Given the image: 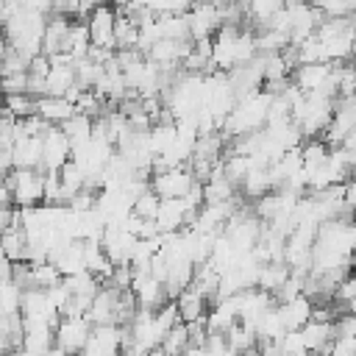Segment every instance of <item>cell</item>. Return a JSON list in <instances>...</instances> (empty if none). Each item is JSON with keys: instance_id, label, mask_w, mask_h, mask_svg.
<instances>
[{"instance_id": "7a4b0ae2", "label": "cell", "mask_w": 356, "mask_h": 356, "mask_svg": "<svg viewBox=\"0 0 356 356\" xmlns=\"http://www.w3.org/2000/svg\"><path fill=\"white\" fill-rule=\"evenodd\" d=\"M256 50V31L245 25H220L211 36V64L220 72H231L234 67L248 64Z\"/></svg>"}, {"instance_id": "f35d334b", "label": "cell", "mask_w": 356, "mask_h": 356, "mask_svg": "<svg viewBox=\"0 0 356 356\" xmlns=\"http://www.w3.org/2000/svg\"><path fill=\"white\" fill-rule=\"evenodd\" d=\"M147 356H167V353H164V350H161V348H153V350H150V353H147Z\"/></svg>"}, {"instance_id": "8d00e7d4", "label": "cell", "mask_w": 356, "mask_h": 356, "mask_svg": "<svg viewBox=\"0 0 356 356\" xmlns=\"http://www.w3.org/2000/svg\"><path fill=\"white\" fill-rule=\"evenodd\" d=\"M8 206H14V195H11V186L0 181V209H8Z\"/></svg>"}, {"instance_id": "2e32d148", "label": "cell", "mask_w": 356, "mask_h": 356, "mask_svg": "<svg viewBox=\"0 0 356 356\" xmlns=\"http://www.w3.org/2000/svg\"><path fill=\"white\" fill-rule=\"evenodd\" d=\"M122 292L111 289V286H100L97 295L92 298L89 309H86V320L92 325H103V323H117V300H120Z\"/></svg>"}, {"instance_id": "d6a6232c", "label": "cell", "mask_w": 356, "mask_h": 356, "mask_svg": "<svg viewBox=\"0 0 356 356\" xmlns=\"http://www.w3.org/2000/svg\"><path fill=\"white\" fill-rule=\"evenodd\" d=\"M3 106L11 117L22 120V117H31L36 114V97L31 92H19V95H3Z\"/></svg>"}, {"instance_id": "1f68e13d", "label": "cell", "mask_w": 356, "mask_h": 356, "mask_svg": "<svg viewBox=\"0 0 356 356\" xmlns=\"http://www.w3.org/2000/svg\"><path fill=\"white\" fill-rule=\"evenodd\" d=\"M22 286L11 281H0V312L3 314H22Z\"/></svg>"}, {"instance_id": "60d3db41", "label": "cell", "mask_w": 356, "mask_h": 356, "mask_svg": "<svg viewBox=\"0 0 356 356\" xmlns=\"http://www.w3.org/2000/svg\"><path fill=\"white\" fill-rule=\"evenodd\" d=\"M78 356H89V353H78Z\"/></svg>"}, {"instance_id": "ab89813d", "label": "cell", "mask_w": 356, "mask_h": 356, "mask_svg": "<svg viewBox=\"0 0 356 356\" xmlns=\"http://www.w3.org/2000/svg\"><path fill=\"white\" fill-rule=\"evenodd\" d=\"M353 267H356V248H353Z\"/></svg>"}, {"instance_id": "d590c367", "label": "cell", "mask_w": 356, "mask_h": 356, "mask_svg": "<svg viewBox=\"0 0 356 356\" xmlns=\"http://www.w3.org/2000/svg\"><path fill=\"white\" fill-rule=\"evenodd\" d=\"M342 200H345V211L356 214V178L353 175L342 184Z\"/></svg>"}, {"instance_id": "277c9868", "label": "cell", "mask_w": 356, "mask_h": 356, "mask_svg": "<svg viewBox=\"0 0 356 356\" xmlns=\"http://www.w3.org/2000/svg\"><path fill=\"white\" fill-rule=\"evenodd\" d=\"M270 100L273 95L261 86L245 97L236 100V106L231 108V114L225 117L220 134L225 139H236V136H245V134H256L267 125V108H270Z\"/></svg>"}, {"instance_id": "8fae6325", "label": "cell", "mask_w": 356, "mask_h": 356, "mask_svg": "<svg viewBox=\"0 0 356 356\" xmlns=\"http://www.w3.org/2000/svg\"><path fill=\"white\" fill-rule=\"evenodd\" d=\"M114 19H117V11H114L111 3H103V6H97V8L89 11L86 28H89V42H92V47L117 50V42H114Z\"/></svg>"}, {"instance_id": "83f0119b", "label": "cell", "mask_w": 356, "mask_h": 356, "mask_svg": "<svg viewBox=\"0 0 356 356\" xmlns=\"http://www.w3.org/2000/svg\"><path fill=\"white\" fill-rule=\"evenodd\" d=\"M58 178H61V195H64V203H67L70 197H75L81 189H86V175H83V170H81L72 159L58 170Z\"/></svg>"}, {"instance_id": "f546056e", "label": "cell", "mask_w": 356, "mask_h": 356, "mask_svg": "<svg viewBox=\"0 0 356 356\" xmlns=\"http://www.w3.org/2000/svg\"><path fill=\"white\" fill-rule=\"evenodd\" d=\"M31 264V289H47L61 281V273L53 261H28Z\"/></svg>"}, {"instance_id": "4fadbf2b", "label": "cell", "mask_w": 356, "mask_h": 356, "mask_svg": "<svg viewBox=\"0 0 356 356\" xmlns=\"http://www.w3.org/2000/svg\"><path fill=\"white\" fill-rule=\"evenodd\" d=\"M122 334H125V325H117V323L92 325V334H89V342H86L83 353H89V356H120L122 353Z\"/></svg>"}, {"instance_id": "8992f818", "label": "cell", "mask_w": 356, "mask_h": 356, "mask_svg": "<svg viewBox=\"0 0 356 356\" xmlns=\"http://www.w3.org/2000/svg\"><path fill=\"white\" fill-rule=\"evenodd\" d=\"M334 106H337V100H331V97H325L320 92H303V97L292 106V120L298 122L303 139L320 136L331 125Z\"/></svg>"}, {"instance_id": "f1b7e54d", "label": "cell", "mask_w": 356, "mask_h": 356, "mask_svg": "<svg viewBox=\"0 0 356 356\" xmlns=\"http://www.w3.org/2000/svg\"><path fill=\"white\" fill-rule=\"evenodd\" d=\"M189 345H192V339H189V325H186V323H175V325L167 331V337L161 339L159 348H161L167 356H181Z\"/></svg>"}, {"instance_id": "9a60e30c", "label": "cell", "mask_w": 356, "mask_h": 356, "mask_svg": "<svg viewBox=\"0 0 356 356\" xmlns=\"http://www.w3.org/2000/svg\"><path fill=\"white\" fill-rule=\"evenodd\" d=\"M275 309H278V314H281L286 331H298V328H303V325L312 320L314 300H312L306 292H300V295H295V298H289V300L275 303Z\"/></svg>"}, {"instance_id": "74e56055", "label": "cell", "mask_w": 356, "mask_h": 356, "mask_svg": "<svg viewBox=\"0 0 356 356\" xmlns=\"http://www.w3.org/2000/svg\"><path fill=\"white\" fill-rule=\"evenodd\" d=\"M6 353H11V348H8L6 337H0V356H6Z\"/></svg>"}, {"instance_id": "6da1fadb", "label": "cell", "mask_w": 356, "mask_h": 356, "mask_svg": "<svg viewBox=\"0 0 356 356\" xmlns=\"http://www.w3.org/2000/svg\"><path fill=\"white\" fill-rule=\"evenodd\" d=\"M353 248H356V220L350 214H342V217L323 222L317 228V236H314L309 273L350 270L353 267Z\"/></svg>"}, {"instance_id": "5bb4252c", "label": "cell", "mask_w": 356, "mask_h": 356, "mask_svg": "<svg viewBox=\"0 0 356 356\" xmlns=\"http://www.w3.org/2000/svg\"><path fill=\"white\" fill-rule=\"evenodd\" d=\"M70 159H72V145H70L67 134L61 131V125H50L47 134H44L42 170H44V172H56V170H61Z\"/></svg>"}, {"instance_id": "d6986e66", "label": "cell", "mask_w": 356, "mask_h": 356, "mask_svg": "<svg viewBox=\"0 0 356 356\" xmlns=\"http://www.w3.org/2000/svg\"><path fill=\"white\" fill-rule=\"evenodd\" d=\"M36 114L50 125H61L75 114V103L70 97L42 95V97H36Z\"/></svg>"}, {"instance_id": "603a6c76", "label": "cell", "mask_w": 356, "mask_h": 356, "mask_svg": "<svg viewBox=\"0 0 356 356\" xmlns=\"http://www.w3.org/2000/svg\"><path fill=\"white\" fill-rule=\"evenodd\" d=\"M89 47H92V42H89V28H86V19H78V17H72V25H70V33H67V44H64V53L70 56V58H86L89 56Z\"/></svg>"}, {"instance_id": "5b68a950", "label": "cell", "mask_w": 356, "mask_h": 356, "mask_svg": "<svg viewBox=\"0 0 356 356\" xmlns=\"http://www.w3.org/2000/svg\"><path fill=\"white\" fill-rule=\"evenodd\" d=\"M353 17H325L314 31L323 47V61L348 64L353 58Z\"/></svg>"}, {"instance_id": "7402d4cb", "label": "cell", "mask_w": 356, "mask_h": 356, "mask_svg": "<svg viewBox=\"0 0 356 356\" xmlns=\"http://www.w3.org/2000/svg\"><path fill=\"white\" fill-rule=\"evenodd\" d=\"M289 275H292V267H289L286 261H264V264L259 267V281H256V286L264 289V292H270V295L275 298V292L286 284Z\"/></svg>"}, {"instance_id": "4316f807", "label": "cell", "mask_w": 356, "mask_h": 356, "mask_svg": "<svg viewBox=\"0 0 356 356\" xmlns=\"http://www.w3.org/2000/svg\"><path fill=\"white\" fill-rule=\"evenodd\" d=\"M61 284L67 286V292H70V295H83V298H95V295H97V289L103 286V281H100L95 273H89V270L75 273V275H64V278H61Z\"/></svg>"}, {"instance_id": "836d02e7", "label": "cell", "mask_w": 356, "mask_h": 356, "mask_svg": "<svg viewBox=\"0 0 356 356\" xmlns=\"http://www.w3.org/2000/svg\"><path fill=\"white\" fill-rule=\"evenodd\" d=\"M159 209H161V197H159L153 189H145V192L134 200V211H131V214H136V217H142V220H156Z\"/></svg>"}, {"instance_id": "e0dca14e", "label": "cell", "mask_w": 356, "mask_h": 356, "mask_svg": "<svg viewBox=\"0 0 356 356\" xmlns=\"http://www.w3.org/2000/svg\"><path fill=\"white\" fill-rule=\"evenodd\" d=\"M44 156V136H17L11 145V161L14 167H36L42 170Z\"/></svg>"}, {"instance_id": "4dcf8cb0", "label": "cell", "mask_w": 356, "mask_h": 356, "mask_svg": "<svg viewBox=\"0 0 356 356\" xmlns=\"http://www.w3.org/2000/svg\"><path fill=\"white\" fill-rule=\"evenodd\" d=\"M225 339H228L231 350H236V353H245V350H250V348L259 345V337H256V331L248 323H234L231 331L225 334Z\"/></svg>"}, {"instance_id": "ba28073f", "label": "cell", "mask_w": 356, "mask_h": 356, "mask_svg": "<svg viewBox=\"0 0 356 356\" xmlns=\"http://www.w3.org/2000/svg\"><path fill=\"white\" fill-rule=\"evenodd\" d=\"M89 334H92V323L86 320V314H67L58 320L53 337H56V345L67 353V356H78L83 353L86 342H89Z\"/></svg>"}, {"instance_id": "cb8c5ba5", "label": "cell", "mask_w": 356, "mask_h": 356, "mask_svg": "<svg viewBox=\"0 0 356 356\" xmlns=\"http://www.w3.org/2000/svg\"><path fill=\"white\" fill-rule=\"evenodd\" d=\"M256 337H259V342H278L284 334H286V325H284V320H281V314H278V309H275V303L256 320Z\"/></svg>"}, {"instance_id": "52a82bcc", "label": "cell", "mask_w": 356, "mask_h": 356, "mask_svg": "<svg viewBox=\"0 0 356 356\" xmlns=\"http://www.w3.org/2000/svg\"><path fill=\"white\" fill-rule=\"evenodd\" d=\"M44 170L36 167H14L6 175V184L11 186L14 195V206L25 209V206H42L44 203Z\"/></svg>"}, {"instance_id": "e575fe53", "label": "cell", "mask_w": 356, "mask_h": 356, "mask_svg": "<svg viewBox=\"0 0 356 356\" xmlns=\"http://www.w3.org/2000/svg\"><path fill=\"white\" fill-rule=\"evenodd\" d=\"M28 70L25 72H8L0 78V95H19V92H28Z\"/></svg>"}, {"instance_id": "44dd1931", "label": "cell", "mask_w": 356, "mask_h": 356, "mask_svg": "<svg viewBox=\"0 0 356 356\" xmlns=\"http://www.w3.org/2000/svg\"><path fill=\"white\" fill-rule=\"evenodd\" d=\"M0 248H3V256L11 259V261H28V234L17 217L14 225H8L3 234H0Z\"/></svg>"}, {"instance_id": "9c48e42d", "label": "cell", "mask_w": 356, "mask_h": 356, "mask_svg": "<svg viewBox=\"0 0 356 356\" xmlns=\"http://www.w3.org/2000/svg\"><path fill=\"white\" fill-rule=\"evenodd\" d=\"M195 184H197V181H195V175H192V170H189L186 164H181V167H167V170L150 175V189H153L161 200H167V197H184Z\"/></svg>"}, {"instance_id": "30bf717a", "label": "cell", "mask_w": 356, "mask_h": 356, "mask_svg": "<svg viewBox=\"0 0 356 356\" xmlns=\"http://www.w3.org/2000/svg\"><path fill=\"white\" fill-rule=\"evenodd\" d=\"M136 239H139V236L131 234L125 222H106L103 236H100V245H103L106 256H108L114 264H131Z\"/></svg>"}, {"instance_id": "d4e9b609", "label": "cell", "mask_w": 356, "mask_h": 356, "mask_svg": "<svg viewBox=\"0 0 356 356\" xmlns=\"http://www.w3.org/2000/svg\"><path fill=\"white\" fill-rule=\"evenodd\" d=\"M114 42H117V50H131V47L139 44V22L131 14L117 11V19H114Z\"/></svg>"}, {"instance_id": "3957f363", "label": "cell", "mask_w": 356, "mask_h": 356, "mask_svg": "<svg viewBox=\"0 0 356 356\" xmlns=\"http://www.w3.org/2000/svg\"><path fill=\"white\" fill-rule=\"evenodd\" d=\"M44 25H47V14L28 11V8H17V11L0 25V33L6 36V42H8L17 53H22L25 58H33V56L42 53Z\"/></svg>"}, {"instance_id": "484cf974", "label": "cell", "mask_w": 356, "mask_h": 356, "mask_svg": "<svg viewBox=\"0 0 356 356\" xmlns=\"http://www.w3.org/2000/svg\"><path fill=\"white\" fill-rule=\"evenodd\" d=\"M61 131L67 134L70 145H72V147H78V145H83V142H86V139L95 134V117L75 111V114H72L67 122H61Z\"/></svg>"}, {"instance_id": "7c38bea8", "label": "cell", "mask_w": 356, "mask_h": 356, "mask_svg": "<svg viewBox=\"0 0 356 356\" xmlns=\"http://www.w3.org/2000/svg\"><path fill=\"white\" fill-rule=\"evenodd\" d=\"M184 17H186V25H189L192 42L214 36L217 28L222 25V11H220V6H214V3H209V0H195V6H192Z\"/></svg>"}, {"instance_id": "ffe728a7", "label": "cell", "mask_w": 356, "mask_h": 356, "mask_svg": "<svg viewBox=\"0 0 356 356\" xmlns=\"http://www.w3.org/2000/svg\"><path fill=\"white\" fill-rule=\"evenodd\" d=\"M273 175H270V164H253L248 170V175L242 178L239 184V195L242 197H250V200H259L261 195L273 192Z\"/></svg>"}, {"instance_id": "b9f144b4", "label": "cell", "mask_w": 356, "mask_h": 356, "mask_svg": "<svg viewBox=\"0 0 356 356\" xmlns=\"http://www.w3.org/2000/svg\"><path fill=\"white\" fill-rule=\"evenodd\" d=\"M353 220H356V214H353Z\"/></svg>"}, {"instance_id": "ac0fdd59", "label": "cell", "mask_w": 356, "mask_h": 356, "mask_svg": "<svg viewBox=\"0 0 356 356\" xmlns=\"http://www.w3.org/2000/svg\"><path fill=\"white\" fill-rule=\"evenodd\" d=\"M175 306H178V317H181V323H195V320H203V317H206L211 300H209L200 289L186 286L184 292L175 295Z\"/></svg>"}]
</instances>
